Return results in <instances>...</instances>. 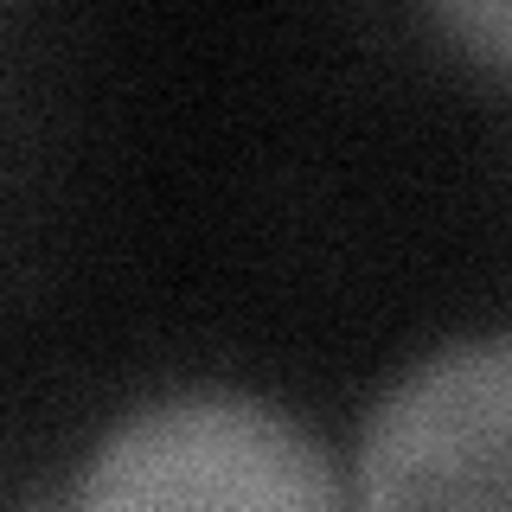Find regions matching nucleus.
Wrapping results in <instances>:
<instances>
[{"instance_id":"obj_1","label":"nucleus","mask_w":512,"mask_h":512,"mask_svg":"<svg viewBox=\"0 0 512 512\" xmlns=\"http://www.w3.org/2000/svg\"><path fill=\"white\" fill-rule=\"evenodd\" d=\"M64 512H346V480L276 397L186 384L96 436Z\"/></svg>"},{"instance_id":"obj_2","label":"nucleus","mask_w":512,"mask_h":512,"mask_svg":"<svg viewBox=\"0 0 512 512\" xmlns=\"http://www.w3.org/2000/svg\"><path fill=\"white\" fill-rule=\"evenodd\" d=\"M359 512H512V327L391 378L359 436Z\"/></svg>"},{"instance_id":"obj_3","label":"nucleus","mask_w":512,"mask_h":512,"mask_svg":"<svg viewBox=\"0 0 512 512\" xmlns=\"http://www.w3.org/2000/svg\"><path fill=\"white\" fill-rule=\"evenodd\" d=\"M461 52H474L493 71H512V0H442L429 13Z\"/></svg>"}]
</instances>
